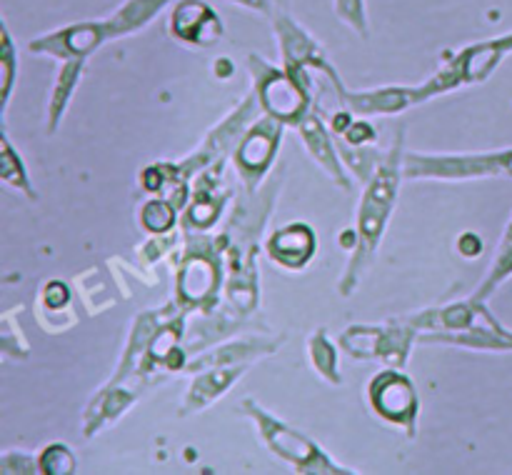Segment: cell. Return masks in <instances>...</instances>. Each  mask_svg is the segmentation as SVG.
I'll return each mask as SVG.
<instances>
[{
  "label": "cell",
  "mask_w": 512,
  "mask_h": 475,
  "mask_svg": "<svg viewBox=\"0 0 512 475\" xmlns=\"http://www.w3.org/2000/svg\"><path fill=\"white\" fill-rule=\"evenodd\" d=\"M375 403L390 418H403L408 410H413V390L403 378L385 375L375 388Z\"/></svg>",
  "instance_id": "6da1fadb"
},
{
  "label": "cell",
  "mask_w": 512,
  "mask_h": 475,
  "mask_svg": "<svg viewBox=\"0 0 512 475\" xmlns=\"http://www.w3.org/2000/svg\"><path fill=\"white\" fill-rule=\"evenodd\" d=\"M310 245H313V238H310V233L303 225L288 228L285 233H280L278 238L273 240L275 255L288 260V263H300V260H305V255L310 253Z\"/></svg>",
  "instance_id": "7a4b0ae2"
}]
</instances>
